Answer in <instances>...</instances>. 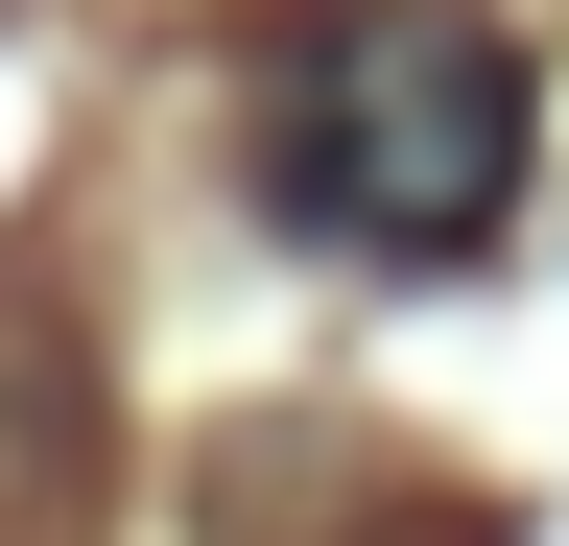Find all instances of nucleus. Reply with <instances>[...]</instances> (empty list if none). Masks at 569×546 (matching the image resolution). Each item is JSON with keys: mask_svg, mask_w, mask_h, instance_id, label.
Masks as SVG:
<instances>
[{"mask_svg": "<svg viewBox=\"0 0 569 546\" xmlns=\"http://www.w3.org/2000/svg\"><path fill=\"white\" fill-rule=\"evenodd\" d=\"M261 190L332 261H475L522 190V48L475 0H309L261 48Z\"/></svg>", "mask_w": 569, "mask_h": 546, "instance_id": "obj_1", "label": "nucleus"}]
</instances>
